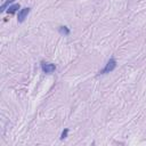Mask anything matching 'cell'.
<instances>
[{
    "label": "cell",
    "instance_id": "6da1fadb",
    "mask_svg": "<svg viewBox=\"0 0 146 146\" xmlns=\"http://www.w3.org/2000/svg\"><path fill=\"white\" fill-rule=\"evenodd\" d=\"M115 67H116V60H115V58L112 57V58H110V60L106 63L105 67L99 71L98 74H107V73H111L112 71L115 70Z\"/></svg>",
    "mask_w": 146,
    "mask_h": 146
},
{
    "label": "cell",
    "instance_id": "7a4b0ae2",
    "mask_svg": "<svg viewBox=\"0 0 146 146\" xmlns=\"http://www.w3.org/2000/svg\"><path fill=\"white\" fill-rule=\"evenodd\" d=\"M41 70L43 73L46 74H50L56 70V65L52 63H47V62H42L41 63Z\"/></svg>",
    "mask_w": 146,
    "mask_h": 146
},
{
    "label": "cell",
    "instance_id": "3957f363",
    "mask_svg": "<svg viewBox=\"0 0 146 146\" xmlns=\"http://www.w3.org/2000/svg\"><path fill=\"white\" fill-rule=\"evenodd\" d=\"M30 11H31V8H30V7H25V8L21 9L19 13H18V16H17L18 23H23V22L25 21V18L27 17V15H29Z\"/></svg>",
    "mask_w": 146,
    "mask_h": 146
},
{
    "label": "cell",
    "instance_id": "277c9868",
    "mask_svg": "<svg viewBox=\"0 0 146 146\" xmlns=\"http://www.w3.org/2000/svg\"><path fill=\"white\" fill-rule=\"evenodd\" d=\"M21 8V6H19V3H15V5H11V6H9L8 8H7V13L8 14H15L18 9Z\"/></svg>",
    "mask_w": 146,
    "mask_h": 146
},
{
    "label": "cell",
    "instance_id": "5b68a950",
    "mask_svg": "<svg viewBox=\"0 0 146 146\" xmlns=\"http://www.w3.org/2000/svg\"><path fill=\"white\" fill-rule=\"evenodd\" d=\"M58 32H59L62 35H65V36L71 33V31H70V29H68L67 26H59V27H58Z\"/></svg>",
    "mask_w": 146,
    "mask_h": 146
},
{
    "label": "cell",
    "instance_id": "8992f818",
    "mask_svg": "<svg viewBox=\"0 0 146 146\" xmlns=\"http://www.w3.org/2000/svg\"><path fill=\"white\" fill-rule=\"evenodd\" d=\"M14 1H15V0H7L6 2H3V3H2V6H1V8H0V11H5V10L9 7V5H10V3H13Z\"/></svg>",
    "mask_w": 146,
    "mask_h": 146
},
{
    "label": "cell",
    "instance_id": "52a82bcc",
    "mask_svg": "<svg viewBox=\"0 0 146 146\" xmlns=\"http://www.w3.org/2000/svg\"><path fill=\"white\" fill-rule=\"evenodd\" d=\"M67 133H68V129H67V128H65V129L63 130L62 135H60V139H62V140H63V139H65V138L67 137Z\"/></svg>",
    "mask_w": 146,
    "mask_h": 146
},
{
    "label": "cell",
    "instance_id": "ba28073f",
    "mask_svg": "<svg viewBox=\"0 0 146 146\" xmlns=\"http://www.w3.org/2000/svg\"><path fill=\"white\" fill-rule=\"evenodd\" d=\"M1 1H3V0H1Z\"/></svg>",
    "mask_w": 146,
    "mask_h": 146
}]
</instances>
